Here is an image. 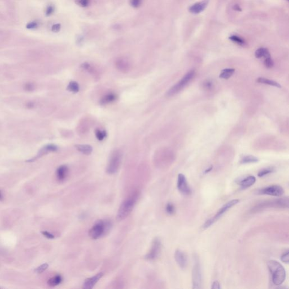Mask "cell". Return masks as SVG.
<instances>
[{
  "label": "cell",
  "instance_id": "obj_4",
  "mask_svg": "<svg viewBox=\"0 0 289 289\" xmlns=\"http://www.w3.org/2000/svg\"><path fill=\"white\" fill-rule=\"evenodd\" d=\"M195 74V72L194 70H191L188 72L178 83H177L175 85H173L169 89V90L167 92V96L171 97L178 93V92L183 89V88L192 80V79L194 78Z\"/></svg>",
  "mask_w": 289,
  "mask_h": 289
},
{
  "label": "cell",
  "instance_id": "obj_14",
  "mask_svg": "<svg viewBox=\"0 0 289 289\" xmlns=\"http://www.w3.org/2000/svg\"><path fill=\"white\" fill-rule=\"evenodd\" d=\"M115 65L117 69L123 72H128L131 68V64L129 62L127 59L124 58L117 59L115 62Z\"/></svg>",
  "mask_w": 289,
  "mask_h": 289
},
{
  "label": "cell",
  "instance_id": "obj_39",
  "mask_svg": "<svg viewBox=\"0 0 289 289\" xmlns=\"http://www.w3.org/2000/svg\"><path fill=\"white\" fill-rule=\"evenodd\" d=\"M61 28V26L60 24H55L52 26V31H53V32H58L59 31H60Z\"/></svg>",
  "mask_w": 289,
  "mask_h": 289
},
{
  "label": "cell",
  "instance_id": "obj_9",
  "mask_svg": "<svg viewBox=\"0 0 289 289\" xmlns=\"http://www.w3.org/2000/svg\"><path fill=\"white\" fill-rule=\"evenodd\" d=\"M283 188L279 185H270L260 189L259 193L260 194L268 195L275 197H280L284 194Z\"/></svg>",
  "mask_w": 289,
  "mask_h": 289
},
{
  "label": "cell",
  "instance_id": "obj_38",
  "mask_svg": "<svg viewBox=\"0 0 289 289\" xmlns=\"http://www.w3.org/2000/svg\"><path fill=\"white\" fill-rule=\"evenodd\" d=\"M42 234L44 235V236L46 237L48 239H53L54 238V236L53 234L50 233V232H48L47 231H44L42 232Z\"/></svg>",
  "mask_w": 289,
  "mask_h": 289
},
{
  "label": "cell",
  "instance_id": "obj_6",
  "mask_svg": "<svg viewBox=\"0 0 289 289\" xmlns=\"http://www.w3.org/2000/svg\"><path fill=\"white\" fill-rule=\"evenodd\" d=\"M122 153L120 150H116L111 154L106 169L107 173L113 175L117 172L122 162Z\"/></svg>",
  "mask_w": 289,
  "mask_h": 289
},
{
  "label": "cell",
  "instance_id": "obj_26",
  "mask_svg": "<svg viewBox=\"0 0 289 289\" xmlns=\"http://www.w3.org/2000/svg\"><path fill=\"white\" fill-rule=\"evenodd\" d=\"M95 134L96 138L99 141H102L106 138V136H107V133H106V132L105 131L97 129L95 131Z\"/></svg>",
  "mask_w": 289,
  "mask_h": 289
},
{
  "label": "cell",
  "instance_id": "obj_40",
  "mask_svg": "<svg viewBox=\"0 0 289 289\" xmlns=\"http://www.w3.org/2000/svg\"><path fill=\"white\" fill-rule=\"evenodd\" d=\"M212 289H219L221 288L220 287V285L219 282L218 281H214L213 282V284L212 285Z\"/></svg>",
  "mask_w": 289,
  "mask_h": 289
},
{
  "label": "cell",
  "instance_id": "obj_13",
  "mask_svg": "<svg viewBox=\"0 0 289 289\" xmlns=\"http://www.w3.org/2000/svg\"><path fill=\"white\" fill-rule=\"evenodd\" d=\"M175 259L177 263L181 268H185L188 264V258L186 254L182 251L177 250L175 254Z\"/></svg>",
  "mask_w": 289,
  "mask_h": 289
},
{
  "label": "cell",
  "instance_id": "obj_45",
  "mask_svg": "<svg viewBox=\"0 0 289 289\" xmlns=\"http://www.w3.org/2000/svg\"><path fill=\"white\" fill-rule=\"evenodd\" d=\"M2 199H3V195H2V193L0 191V200H1Z\"/></svg>",
  "mask_w": 289,
  "mask_h": 289
},
{
  "label": "cell",
  "instance_id": "obj_23",
  "mask_svg": "<svg viewBox=\"0 0 289 289\" xmlns=\"http://www.w3.org/2000/svg\"><path fill=\"white\" fill-rule=\"evenodd\" d=\"M62 281V277L61 275H56L50 278L47 284L50 286H56L61 284Z\"/></svg>",
  "mask_w": 289,
  "mask_h": 289
},
{
  "label": "cell",
  "instance_id": "obj_10",
  "mask_svg": "<svg viewBox=\"0 0 289 289\" xmlns=\"http://www.w3.org/2000/svg\"><path fill=\"white\" fill-rule=\"evenodd\" d=\"M177 186L178 190L183 194L188 195L192 193V190L189 187L186 177L182 173H180L178 175Z\"/></svg>",
  "mask_w": 289,
  "mask_h": 289
},
{
  "label": "cell",
  "instance_id": "obj_28",
  "mask_svg": "<svg viewBox=\"0 0 289 289\" xmlns=\"http://www.w3.org/2000/svg\"><path fill=\"white\" fill-rule=\"evenodd\" d=\"M274 171V169L273 168H264L263 170H261L258 173L259 177H263L264 176L270 174V173H272Z\"/></svg>",
  "mask_w": 289,
  "mask_h": 289
},
{
  "label": "cell",
  "instance_id": "obj_33",
  "mask_svg": "<svg viewBox=\"0 0 289 289\" xmlns=\"http://www.w3.org/2000/svg\"><path fill=\"white\" fill-rule=\"evenodd\" d=\"M39 27V23L37 22H31L28 23V24L26 25V28L29 30H33V29H36Z\"/></svg>",
  "mask_w": 289,
  "mask_h": 289
},
{
  "label": "cell",
  "instance_id": "obj_11",
  "mask_svg": "<svg viewBox=\"0 0 289 289\" xmlns=\"http://www.w3.org/2000/svg\"><path fill=\"white\" fill-rule=\"evenodd\" d=\"M210 0H203L201 2L195 3L190 7L189 11L193 14H199L204 11L209 4Z\"/></svg>",
  "mask_w": 289,
  "mask_h": 289
},
{
  "label": "cell",
  "instance_id": "obj_27",
  "mask_svg": "<svg viewBox=\"0 0 289 289\" xmlns=\"http://www.w3.org/2000/svg\"><path fill=\"white\" fill-rule=\"evenodd\" d=\"M229 39L231 40L232 41L236 42L237 44L240 45H245V40L242 39L241 37L237 35H232L229 37Z\"/></svg>",
  "mask_w": 289,
  "mask_h": 289
},
{
  "label": "cell",
  "instance_id": "obj_42",
  "mask_svg": "<svg viewBox=\"0 0 289 289\" xmlns=\"http://www.w3.org/2000/svg\"><path fill=\"white\" fill-rule=\"evenodd\" d=\"M34 85L33 84H32L31 83H28L27 84L25 85V88L26 90H27L28 91H30V90H32V89H34Z\"/></svg>",
  "mask_w": 289,
  "mask_h": 289
},
{
  "label": "cell",
  "instance_id": "obj_29",
  "mask_svg": "<svg viewBox=\"0 0 289 289\" xmlns=\"http://www.w3.org/2000/svg\"><path fill=\"white\" fill-rule=\"evenodd\" d=\"M264 63L265 66L268 68H271L274 66V62L273 61L272 59L271 58L270 56L265 58Z\"/></svg>",
  "mask_w": 289,
  "mask_h": 289
},
{
  "label": "cell",
  "instance_id": "obj_44",
  "mask_svg": "<svg viewBox=\"0 0 289 289\" xmlns=\"http://www.w3.org/2000/svg\"><path fill=\"white\" fill-rule=\"evenodd\" d=\"M212 169V167H210L209 168V169H207V170L204 171V173H209V172H210L211 171Z\"/></svg>",
  "mask_w": 289,
  "mask_h": 289
},
{
  "label": "cell",
  "instance_id": "obj_32",
  "mask_svg": "<svg viewBox=\"0 0 289 289\" xmlns=\"http://www.w3.org/2000/svg\"><path fill=\"white\" fill-rule=\"evenodd\" d=\"M48 266L49 265H48V264L47 263L42 264L40 266H39L38 268H36V270H35V272L36 273H42L47 269V268H48Z\"/></svg>",
  "mask_w": 289,
  "mask_h": 289
},
{
  "label": "cell",
  "instance_id": "obj_1",
  "mask_svg": "<svg viewBox=\"0 0 289 289\" xmlns=\"http://www.w3.org/2000/svg\"><path fill=\"white\" fill-rule=\"evenodd\" d=\"M273 284L280 286L283 284L286 279V271L284 267L275 260H270L267 262Z\"/></svg>",
  "mask_w": 289,
  "mask_h": 289
},
{
  "label": "cell",
  "instance_id": "obj_25",
  "mask_svg": "<svg viewBox=\"0 0 289 289\" xmlns=\"http://www.w3.org/2000/svg\"><path fill=\"white\" fill-rule=\"evenodd\" d=\"M79 89H80V87L78 83L76 81H71L67 86V90L74 93H78L79 91Z\"/></svg>",
  "mask_w": 289,
  "mask_h": 289
},
{
  "label": "cell",
  "instance_id": "obj_18",
  "mask_svg": "<svg viewBox=\"0 0 289 289\" xmlns=\"http://www.w3.org/2000/svg\"><path fill=\"white\" fill-rule=\"evenodd\" d=\"M117 95L112 93H108L107 95H105L102 97L101 98L100 100V103L102 105H107L109 103L114 102V101L117 100Z\"/></svg>",
  "mask_w": 289,
  "mask_h": 289
},
{
  "label": "cell",
  "instance_id": "obj_36",
  "mask_svg": "<svg viewBox=\"0 0 289 289\" xmlns=\"http://www.w3.org/2000/svg\"><path fill=\"white\" fill-rule=\"evenodd\" d=\"M90 0H77V3L81 7H86L89 4Z\"/></svg>",
  "mask_w": 289,
  "mask_h": 289
},
{
  "label": "cell",
  "instance_id": "obj_41",
  "mask_svg": "<svg viewBox=\"0 0 289 289\" xmlns=\"http://www.w3.org/2000/svg\"><path fill=\"white\" fill-rule=\"evenodd\" d=\"M204 86H205L206 88L210 89V88H211L212 86V83L210 81H206V82L204 84Z\"/></svg>",
  "mask_w": 289,
  "mask_h": 289
},
{
  "label": "cell",
  "instance_id": "obj_31",
  "mask_svg": "<svg viewBox=\"0 0 289 289\" xmlns=\"http://www.w3.org/2000/svg\"><path fill=\"white\" fill-rule=\"evenodd\" d=\"M166 211L167 212V214L169 215H172L175 213V206L172 203H168L166 207Z\"/></svg>",
  "mask_w": 289,
  "mask_h": 289
},
{
  "label": "cell",
  "instance_id": "obj_24",
  "mask_svg": "<svg viewBox=\"0 0 289 289\" xmlns=\"http://www.w3.org/2000/svg\"><path fill=\"white\" fill-rule=\"evenodd\" d=\"M259 161L258 158L253 155H246L243 157L240 161L241 164H247V163H256Z\"/></svg>",
  "mask_w": 289,
  "mask_h": 289
},
{
  "label": "cell",
  "instance_id": "obj_20",
  "mask_svg": "<svg viewBox=\"0 0 289 289\" xmlns=\"http://www.w3.org/2000/svg\"><path fill=\"white\" fill-rule=\"evenodd\" d=\"M256 81L259 83L263 84H266V85H269L270 86H275L278 88H281V85L280 84L276 82L275 81L270 80L268 79L265 78H259L257 79Z\"/></svg>",
  "mask_w": 289,
  "mask_h": 289
},
{
  "label": "cell",
  "instance_id": "obj_19",
  "mask_svg": "<svg viewBox=\"0 0 289 289\" xmlns=\"http://www.w3.org/2000/svg\"><path fill=\"white\" fill-rule=\"evenodd\" d=\"M75 147L79 151L85 155L90 154L93 151L92 146L89 144H76Z\"/></svg>",
  "mask_w": 289,
  "mask_h": 289
},
{
  "label": "cell",
  "instance_id": "obj_43",
  "mask_svg": "<svg viewBox=\"0 0 289 289\" xmlns=\"http://www.w3.org/2000/svg\"><path fill=\"white\" fill-rule=\"evenodd\" d=\"M234 9L237 11H241V8H240V7L238 5H236L234 6Z\"/></svg>",
  "mask_w": 289,
  "mask_h": 289
},
{
  "label": "cell",
  "instance_id": "obj_3",
  "mask_svg": "<svg viewBox=\"0 0 289 289\" xmlns=\"http://www.w3.org/2000/svg\"><path fill=\"white\" fill-rule=\"evenodd\" d=\"M109 227L110 224L106 220H98L89 230V237L93 239H98L106 233Z\"/></svg>",
  "mask_w": 289,
  "mask_h": 289
},
{
  "label": "cell",
  "instance_id": "obj_12",
  "mask_svg": "<svg viewBox=\"0 0 289 289\" xmlns=\"http://www.w3.org/2000/svg\"><path fill=\"white\" fill-rule=\"evenodd\" d=\"M103 275V273H99L97 275H94L93 277L87 278L84 282L83 287L85 289H92L101 278L102 277Z\"/></svg>",
  "mask_w": 289,
  "mask_h": 289
},
{
  "label": "cell",
  "instance_id": "obj_17",
  "mask_svg": "<svg viewBox=\"0 0 289 289\" xmlns=\"http://www.w3.org/2000/svg\"><path fill=\"white\" fill-rule=\"evenodd\" d=\"M68 172V168L66 166H61L57 170L56 175L57 179L60 181H64L67 177Z\"/></svg>",
  "mask_w": 289,
  "mask_h": 289
},
{
  "label": "cell",
  "instance_id": "obj_30",
  "mask_svg": "<svg viewBox=\"0 0 289 289\" xmlns=\"http://www.w3.org/2000/svg\"><path fill=\"white\" fill-rule=\"evenodd\" d=\"M81 67H83L84 70H86L88 72H89L92 74H95V69L88 63H84L81 65Z\"/></svg>",
  "mask_w": 289,
  "mask_h": 289
},
{
  "label": "cell",
  "instance_id": "obj_16",
  "mask_svg": "<svg viewBox=\"0 0 289 289\" xmlns=\"http://www.w3.org/2000/svg\"><path fill=\"white\" fill-rule=\"evenodd\" d=\"M57 150H58V147L56 145L52 144H48V145H46V146L43 147L41 150L40 151L38 155L36 156L35 158H34L32 160V159L29 160L28 161H34V160H36L37 159L39 158L40 157H41L42 156L44 155L47 154V153H50V152H55V151H57Z\"/></svg>",
  "mask_w": 289,
  "mask_h": 289
},
{
  "label": "cell",
  "instance_id": "obj_5",
  "mask_svg": "<svg viewBox=\"0 0 289 289\" xmlns=\"http://www.w3.org/2000/svg\"><path fill=\"white\" fill-rule=\"evenodd\" d=\"M239 202V200L238 199H233V200H231L227 203H225V204L222 206L219 210L217 212L216 214L214 216L212 217L211 219L206 221L204 224L203 225V228L206 229V228L210 227L211 225L214 224L215 222L219 219L220 217H221L224 215L225 214L229 209H231L234 206L236 205Z\"/></svg>",
  "mask_w": 289,
  "mask_h": 289
},
{
  "label": "cell",
  "instance_id": "obj_46",
  "mask_svg": "<svg viewBox=\"0 0 289 289\" xmlns=\"http://www.w3.org/2000/svg\"><path fill=\"white\" fill-rule=\"evenodd\" d=\"M287 1H289V0H287Z\"/></svg>",
  "mask_w": 289,
  "mask_h": 289
},
{
  "label": "cell",
  "instance_id": "obj_2",
  "mask_svg": "<svg viewBox=\"0 0 289 289\" xmlns=\"http://www.w3.org/2000/svg\"><path fill=\"white\" fill-rule=\"evenodd\" d=\"M138 199V193H134L130 197L125 199L120 206L117 214V219L121 221L126 219L132 211Z\"/></svg>",
  "mask_w": 289,
  "mask_h": 289
},
{
  "label": "cell",
  "instance_id": "obj_35",
  "mask_svg": "<svg viewBox=\"0 0 289 289\" xmlns=\"http://www.w3.org/2000/svg\"><path fill=\"white\" fill-rule=\"evenodd\" d=\"M54 11V6H53V5L48 6L47 7V8L46 9L45 15H46V16H47V17L50 16L52 14H53Z\"/></svg>",
  "mask_w": 289,
  "mask_h": 289
},
{
  "label": "cell",
  "instance_id": "obj_7",
  "mask_svg": "<svg viewBox=\"0 0 289 289\" xmlns=\"http://www.w3.org/2000/svg\"><path fill=\"white\" fill-rule=\"evenodd\" d=\"M192 284L193 289L202 288V272L199 261H196L192 272Z\"/></svg>",
  "mask_w": 289,
  "mask_h": 289
},
{
  "label": "cell",
  "instance_id": "obj_37",
  "mask_svg": "<svg viewBox=\"0 0 289 289\" xmlns=\"http://www.w3.org/2000/svg\"><path fill=\"white\" fill-rule=\"evenodd\" d=\"M142 0H131V5L134 8H139L141 5Z\"/></svg>",
  "mask_w": 289,
  "mask_h": 289
},
{
  "label": "cell",
  "instance_id": "obj_21",
  "mask_svg": "<svg viewBox=\"0 0 289 289\" xmlns=\"http://www.w3.org/2000/svg\"><path fill=\"white\" fill-rule=\"evenodd\" d=\"M255 56L256 58H267L270 57L269 50L267 48L265 47H260L258 49L256 50Z\"/></svg>",
  "mask_w": 289,
  "mask_h": 289
},
{
  "label": "cell",
  "instance_id": "obj_15",
  "mask_svg": "<svg viewBox=\"0 0 289 289\" xmlns=\"http://www.w3.org/2000/svg\"><path fill=\"white\" fill-rule=\"evenodd\" d=\"M255 177L253 176H249L244 178H240L239 181H238V183L241 186L242 189H245L253 185L255 183Z\"/></svg>",
  "mask_w": 289,
  "mask_h": 289
},
{
  "label": "cell",
  "instance_id": "obj_34",
  "mask_svg": "<svg viewBox=\"0 0 289 289\" xmlns=\"http://www.w3.org/2000/svg\"><path fill=\"white\" fill-rule=\"evenodd\" d=\"M281 261L284 262L286 264H288L289 262V251L284 253L281 256Z\"/></svg>",
  "mask_w": 289,
  "mask_h": 289
},
{
  "label": "cell",
  "instance_id": "obj_8",
  "mask_svg": "<svg viewBox=\"0 0 289 289\" xmlns=\"http://www.w3.org/2000/svg\"><path fill=\"white\" fill-rule=\"evenodd\" d=\"M161 250V242L160 239L156 238L154 239L151 248L149 252L145 256V258L148 260H154L158 257Z\"/></svg>",
  "mask_w": 289,
  "mask_h": 289
},
{
  "label": "cell",
  "instance_id": "obj_22",
  "mask_svg": "<svg viewBox=\"0 0 289 289\" xmlns=\"http://www.w3.org/2000/svg\"><path fill=\"white\" fill-rule=\"evenodd\" d=\"M235 70L233 68H225L221 71L219 75L220 78L222 79H228L233 75Z\"/></svg>",
  "mask_w": 289,
  "mask_h": 289
}]
</instances>
